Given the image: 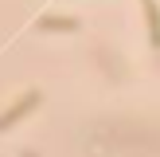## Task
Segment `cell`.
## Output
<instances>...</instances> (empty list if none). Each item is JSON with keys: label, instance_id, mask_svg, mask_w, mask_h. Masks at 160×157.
Wrapping results in <instances>:
<instances>
[{"label": "cell", "instance_id": "7a4b0ae2", "mask_svg": "<svg viewBox=\"0 0 160 157\" xmlns=\"http://www.w3.org/2000/svg\"><path fill=\"white\" fill-rule=\"evenodd\" d=\"M145 4V20H148V31H152V47H160V8L156 0H141Z\"/></svg>", "mask_w": 160, "mask_h": 157}, {"label": "cell", "instance_id": "6da1fadb", "mask_svg": "<svg viewBox=\"0 0 160 157\" xmlns=\"http://www.w3.org/2000/svg\"><path fill=\"white\" fill-rule=\"evenodd\" d=\"M39 98H43L39 90H28V94H23L20 102H12V110H8V114H0V130H12V126L20 122L23 114H31V110L39 106Z\"/></svg>", "mask_w": 160, "mask_h": 157}, {"label": "cell", "instance_id": "3957f363", "mask_svg": "<svg viewBox=\"0 0 160 157\" xmlns=\"http://www.w3.org/2000/svg\"><path fill=\"white\" fill-rule=\"evenodd\" d=\"M39 28H43V31H74V28H78V20H62V16H43V20H39Z\"/></svg>", "mask_w": 160, "mask_h": 157}]
</instances>
